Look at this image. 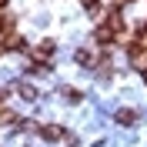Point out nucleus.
Returning a JSON list of instances; mask_svg holds the SVG:
<instances>
[{
  "label": "nucleus",
  "instance_id": "f257e3e1",
  "mask_svg": "<svg viewBox=\"0 0 147 147\" xmlns=\"http://www.w3.org/2000/svg\"><path fill=\"white\" fill-rule=\"evenodd\" d=\"M114 120H117L120 127H134V124H137V110L134 107H120L117 114H114Z\"/></svg>",
  "mask_w": 147,
  "mask_h": 147
},
{
  "label": "nucleus",
  "instance_id": "f03ea898",
  "mask_svg": "<svg viewBox=\"0 0 147 147\" xmlns=\"http://www.w3.org/2000/svg\"><path fill=\"white\" fill-rule=\"evenodd\" d=\"M40 137L44 140H60L64 137V127H60V124H44V127H40Z\"/></svg>",
  "mask_w": 147,
  "mask_h": 147
},
{
  "label": "nucleus",
  "instance_id": "7ed1b4c3",
  "mask_svg": "<svg viewBox=\"0 0 147 147\" xmlns=\"http://www.w3.org/2000/svg\"><path fill=\"white\" fill-rule=\"evenodd\" d=\"M54 50H57V47H54V40H40V44H37V50H34V54H37V57H50V54H54Z\"/></svg>",
  "mask_w": 147,
  "mask_h": 147
},
{
  "label": "nucleus",
  "instance_id": "20e7f679",
  "mask_svg": "<svg viewBox=\"0 0 147 147\" xmlns=\"http://www.w3.org/2000/svg\"><path fill=\"white\" fill-rule=\"evenodd\" d=\"M60 94H64V97H67V100H70V104H80V100H84V94L77 90V87H64V90H60Z\"/></svg>",
  "mask_w": 147,
  "mask_h": 147
},
{
  "label": "nucleus",
  "instance_id": "39448f33",
  "mask_svg": "<svg viewBox=\"0 0 147 147\" xmlns=\"http://www.w3.org/2000/svg\"><path fill=\"white\" fill-rule=\"evenodd\" d=\"M17 90H20V97H24V100H34V97H37V94H34V87H30V84H20Z\"/></svg>",
  "mask_w": 147,
  "mask_h": 147
},
{
  "label": "nucleus",
  "instance_id": "423d86ee",
  "mask_svg": "<svg viewBox=\"0 0 147 147\" xmlns=\"http://www.w3.org/2000/svg\"><path fill=\"white\" fill-rule=\"evenodd\" d=\"M94 57H90V50H77V64H90Z\"/></svg>",
  "mask_w": 147,
  "mask_h": 147
},
{
  "label": "nucleus",
  "instance_id": "0eeeda50",
  "mask_svg": "<svg viewBox=\"0 0 147 147\" xmlns=\"http://www.w3.org/2000/svg\"><path fill=\"white\" fill-rule=\"evenodd\" d=\"M84 7H87V10H94V13H97V10H100V0H84Z\"/></svg>",
  "mask_w": 147,
  "mask_h": 147
},
{
  "label": "nucleus",
  "instance_id": "6e6552de",
  "mask_svg": "<svg viewBox=\"0 0 147 147\" xmlns=\"http://www.w3.org/2000/svg\"><path fill=\"white\" fill-rule=\"evenodd\" d=\"M144 84H147V67H144Z\"/></svg>",
  "mask_w": 147,
  "mask_h": 147
}]
</instances>
